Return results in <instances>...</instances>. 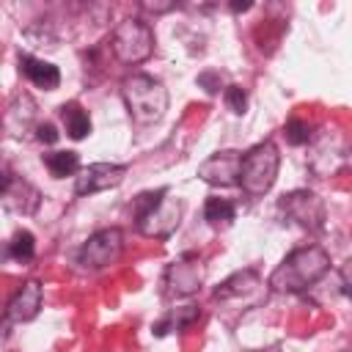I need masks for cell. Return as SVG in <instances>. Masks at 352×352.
Here are the masks:
<instances>
[{"label": "cell", "mask_w": 352, "mask_h": 352, "mask_svg": "<svg viewBox=\"0 0 352 352\" xmlns=\"http://www.w3.org/2000/svg\"><path fill=\"white\" fill-rule=\"evenodd\" d=\"M330 270V256L319 245L294 248L267 278V286L278 294H297L324 278Z\"/></svg>", "instance_id": "obj_1"}, {"label": "cell", "mask_w": 352, "mask_h": 352, "mask_svg": "<svg viewBox=\"0 0 352 352\" xmlns=\"http://www.w3.org/2000/svg\"><path fill=\"white\" fill-rule=\"evenodd\" d=\"M184 214V204L179 195H170L168 187L154 192H143L135 201V226L148 239H168Z\"/></svg>", "instance_id": "obj_2"}, {"label": "cell", "mask_w": 352, "mask_h": 352, "mask_svg": "<svg viewBox=\"0 0 352 352\" xmlns=\"http://www.w3.org/2000/svg\"><path fill=\"white\" fill-rule=\"evenodd\" d=\"M121 99L126 104L129 118L140 126L157 124L168 110V88L162 85V80H157L151 74H143V72L124 77Z\"/></svg>", "instance_id": "obj_3"}, {"label": "cell", "mask_w": 352, "mask_h": 352, "mask_svg": "<svg viewBox=\"0 0 352 352\" xmlns=\"http://www.w3.org/2000/svg\"><path fill=\"white\" fill-rule=\"evenodd\" d=\"M280 168V151L272 140H261L253 148L242 154V168H239V187L248 195H264L272 190Z\"/></svg>", "instance_id": "obj_4"}, {"label": "cell", "mask_w": 352, "mask_h": 352, "mask_svg": "<svg viewBox=\"0 0 352 352\" xmlns=\"http://www.w3.org/2000/svg\"><path fill=\"white\" fill-rule=\"evenodd\" d=\"M110 52L124 66H138L154 52V30L146 19L129 16L116 25L110 36Z\"/></svg>", "instance_id": "obj_5"}, {"label": "cell", "mask_w": 352, "mask_h": 352, "mask_svg": "<svg viewBox=\"0 0 352 352\" xmlns=\"http://www.w3.org/2000/svg\"><path fill=\"white\" fill-rule=\"evenodd\" d=\"M124 253V231L110 226V228H99L94 231L82 248L77 250V264L82 270H104L110 264H116Z\"/></svg>", "instance_id": "obj_6"}, {"label": "cell", "mask_w": 352, "mask_h": 352, "mask_svg": "<svg viewBox=\"0 0 352 352\" xmlns=\"http://www.w3.org/2000/svg\"><path fill=\"white\" fill-rule=\"evenodd\" d=\"M278 209L305 231H322L327 220L324 201L311 190H292L278 201Z\"/></svg>", "instance_id": "obj_7"}, {"label": "cell", "mask_w": 352, "mask_h": 352, "mask_svg": "<svg viewBox=\"0 0 352 352\" xmlns=\"http://www.w3.org/2000/svg\"><path fill=\"white\" fill-rule=\"evenodd\" d=\"M204 280H206V264L195 253H187V256H182V258H176L165 267L168 294H176V297L198 294Z\"/></svg>", "instance_id": "obj_8"}, {"label": "cell", "mask_w": 352, "mask_h": 352, "mask_svg": "<svg viewBox=\"0 0 352 352\" xmlns=\"http://www.w3.org/2000/svg\"><path fill=\"white\" fill-rule=\"evenodd\" d=\"M264 297V283L258 278L256 270H236L234 275H228L217 289H214V300L220 302H236L242 308H250L256 302H261Z\"/></svg>", "instance_id": "obj_9"}, {"label": "cell", "mask_w": 352, "mask_h": 352, "mask_svg": "<svg viewBox=\"0 0 352 352\" xmlns=\"http://www.w3.org/2000/svg\"><path fill=\"white\" fill-rule=\"evenodd\" d=\"M3 206L14 214H36L41 206V190L36 184H30L22 176H14L11 170L3 173Z\"/></svg>", "instance_id": "obj_10"}, {"label": "cell", "mask_w": 352, "mask_h": 352, "mask_svg": "<svg viewBox=\"0 0 352 352\" xmlns=\"http://www.w3.org/2000/svg\"><path fill=\"white\" fill-rule=\"evenodd\" d=\"M239 168H242L239 151H231V148L217 151L198 165V179L212 187H234V184H239Z\"/></svg>", "instance_id": "obj_11"}, {"label": "cell", "mask_w": 352, "mask_h": 352, "mask_svg": "<svg viewBox=\"0 0 352 352\" xmlns=\"http://www.w3.org/2000/svg\"><path fill=\"white\" fill-rule=\"evenodd\" d=\"M126 165H118V162H94L88 168L80 170L77 182H74V192L77 195H94V192H104V190H113L124 182L126 176Z\"/></svg>", "instance_id": "obj_12"}, {"label": "cell", "mask_w": 352, "mask_h": 352, "mask_svg": "<svg viewBox=\"0 0 352 352\" xmlns=\"http://www.w3.org/2000/svg\"><path fill=\"white\" fill-rule=\"evenodd\" d=\"M41 300H44V289L36 278L25 280L14 297L8 300V308H6V319L14 322V324H22V322H33L41 311Z\"/></svg>", "instance_id": "obj_13"}, {"label": "cell", "mask_w": 352, "mask_h": 352, "mask_svg": "<svg viewBox=\"0 0 352 352\" xmlns=\"http://www.w3.org/2000/svg\"><path fill=\"white\" fill-rule=\"evenodd\" d=\"M36 99L28 94V91H16L8 104H6V116H3V126L8 135L14 138H22L33 124H36ZM36 129V126H33Z\"/></svg>", "instance_id": "obj_14"}, {"label": "cell", "mask_w": 352, "mask_h": 352, "mask_svg": "<svg viewBox=\"0 0 352 352\" xmlns=\"http://www.w3.org/2000/svg\"><path fill=\"white\" fill-rule=\"evenodd\" d=\"M19 74L33 82L36 88H44V91H55L60 85V72L55 63L44 60V58H36L30 52H19Z\"/></svg>", "instance_id": "obj_15"}, {"label": "cell", "mask_w": 352, "mask_h": 352, "mask_svg": "<svg viewBox=\"0 0 352 352\" xmlns=\"http://www.w3.org/2000/svg\"><path fill=\"white\" fill-rule=\"evenodd\" d=\"M58 113H60L63 129L72 140H82V138L91 135V116L80 102H66V104H60Z\"/></svg>", "instance_id": "obj_16"}, {"label": "cell", "mask_w": 352, "mask_h": 352, "mask_svg": "<svg viewBox=\"0 0 352 352\" xmlns=\"http://www.w3.org/2000/svg\"><path fill=\"white\" fill-rule=\"evenodd\" d=\"M41 162L55 179L80 176V154L77 151H50L41 157Z\"/></svg>", "instance_id": "obj_17"}, {"label": "cell", "mask_w": 352, "mask_h": 352, "mask_svg": "<svg viewBox=\"0 0 352 352\" xmlns=\"http://www.w3.org/2000/svg\"><path fill=\"white\" fill-rule=\"evenodd\" d=\"M236 217V206L228 198H206L204 204V220L212 228H228Z\"/></svg>", "instance_id": "obj_18"}, {"label": "cell", "mask_w": 352, "mask_h": 352, "mask_svg": "<svg viewBox=\"0 0 352 352\" xmlns=\"http://www.w3.org/2000/svg\"><path fill=\"white\" fill-rule=\"evenodd\" d=\"M8 256H11L14 261H19V264L30 261V258L36 256V236H33L28 228H19V231L11 236V242H8Z\"/></svg>", "instance_id": "obj_19"}, {"label": "cell", "mask_w": 352, "mask_h": 352, "mask_svg": "<svg viewBox=\"0 0 352 352\" xmlns=\"http://www.w3.org/2000/svg\"><path fill=\"white\" fill-rule=\"evenodd\" d=\"M195 319H201V311L195 308V305H184V308H179L176 314H168L154 330H157V336H165L168 333V327H176V330H182V327H187V324H192Z\"/></svg>", "instance_id": "obj_20"}, {"label": "cell", "mask_w": 352, "mask_h": 352, "mask_svg": "<svg viewBox=\"0 0 352 352\" xmlns=\"http://www.w3.org/2000/svg\"><path fill=\"white\" fill-rule=\"evenodd\" d=\"M286 140L292 146H302L311 140V124L302 121V118H289L286 121Z\"/></svg>", "instance_id": "obj_21"}, {"label": "cell", "mask_w": 352, "mask_h": 352, "mask_svg": "<svg viewBox=\"0 0 352 352\" xmlns=\"http://www.w3.org/2000/svg\"><path fill=\"white\" fill-rule=\"evenodd\" d=\"M223 99H226V104H228V110H231L234 116H242V113L248 110V94H245L242 85H228V88L223 91Z\"/></svg>", "instance_id": "obj_22"}, {"label": "cell", "mask_w": 352, "mask_h": 352, "mask_svg": "<svg viewBox=\"0 0 352 352\" xmlns=\"http://www.w3.org/2000/svg\"><path fill=\"white\" fill-rule=\"evenodd\" d=\"M36 140H41V143H55L58 140V129H55V124H50V121H44V124H36Z\"/></svg>", "instance_id": "obj_23"}, {"label": "cell", "mask_w": 352, "mask_h": 352, "mask_svg": "<svg viewBox=\"0 0 352 352\" xmlns=\"http://www.w3.org/2000/svg\"><path fill=\"white\" fill-rule=\"evenodd\" d=\"M140 8H143V11H151V14H165V11L176 8V3H173V0H168V3H151V0H143Z\"/></svg>", "instance_id": "obj_24"}, {"label": "cell", "mask_w": 352, "mask_h": 352, "mask_svg": "<svg viewBox=\"0 0 352 352\" xmlns=\"http://www.w3.org/2000/svg\"><path fill=\"white\" fill-rule=\"evenodd\" d=\"M250 3H231V11H248Z\"/></svg>", "instance_id": "obj_25"}, {"label": "cell", "mask_w": 352, "mask_h": 352, "mask_svg": "<svg viewBox=\"0 0 352 352\" xmlns=\"http://www.w3.org/2000/svg\"><path fill=\"white\" fill-rule=\"evenodd\" d=\"M346 297H349V300H352V289H346Z\"/></svg>", "instance_id": "obj_26"}]
</instances>
